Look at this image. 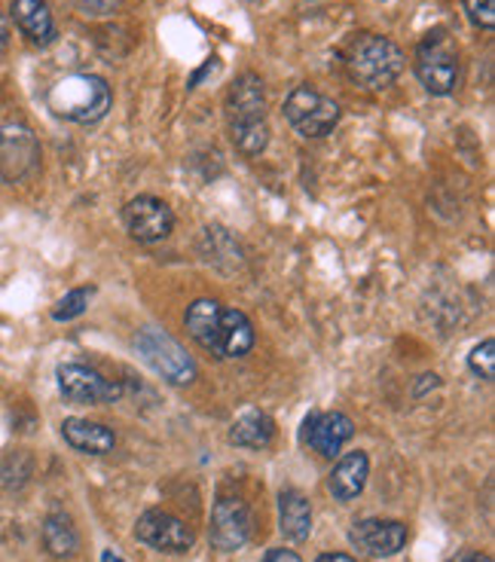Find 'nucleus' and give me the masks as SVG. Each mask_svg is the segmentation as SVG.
I'll list each match as a JSON object with an SVG mask.
<instances>
[{
  "mask_svg": "<svg viewBox=\"0 0 495 562\" xmlns=\"http://www.w3.org/2000/svg\"><path fill=\"white\" fill-rule=\"evenodd\" d=\"M190 337L214 358H241L255 346V327L239 310H224L217 300H196L184 315Z\"/></svg>",
  "mask_w": 495,
  "mask_h": 562,
  "instance_id": "1",
  "label": "nucleus"
},
{
  "mask_svg": "<svg viewBox=\"0 0 495 562\" xmlns=\"http://www.w3.org/2000/svg\"><path fill=\"white\" fill-rule=\"evenodd\" d=\"M342 65L346 74L352 77L368 92H382L395 83L404 70V53L395 41L382 34H355L342 49Z\"/></svg>",
  "mask_w": 495,
  "mask_h": 562,
  "instance_id": "2",
  "label": "nucleus"
},
{
  "mask_svg": "<svg viewBox=\"0 0 495 562\" xmlns=\"http://www.w3.org/2000/svg\"><path fill=\"white\" fill-rule=\"evenodd\" d=\"M111 86L99 74H71V77H61L49 95H46V104L49 111L68 120V123H77V126H92L108 116L111 111Z\"/></svg>",
  "mask_w": 495,
  "mask_h": 562,
  "instance_id": "3",
  "label": "nucleus"
},
{
  "mask_svg": "<svg viewBox=\"0 0 495 562\" xmlns=\"http://www.w3.org/2000/svg\"><path fill=\"white\" fill-rule=\"evenodd\" d=\"M416 77L431 95H450L459 83V56L453 43L443 31L425 34V41L416 46Z\"/></svg>",
  "mask_w": 495,
  "mask_h": 562,
  "instance_id": "4",
  "label": "nucleus"
},
{
  "mask_svg": "<svg viewBox=\"0 0 495 562\" xmlns=\"http://www.w3.org/2000/svg\"><path fill=\"white\" fill-rule=\"evenodd\" d=\"M135 349L147 364L154 367L156 373L171 385H190L196 380V364L187 355L184 346L178 339H171L166 330L159 327H144L135 337Z\"/></svg>",
  "mask_w": 495,
  "mask_h": 562,
  "instance_id": "5",
  "label": "nucleus"
},
{
  "mask_svg": "<svg viewBox=\"0 0 495 562\" xmlns=\"http://www.w3.org/2000/svg\"><path fill=\"white\" fill-rule=\"evenodd\" d=\"M284 120L297 128L303 138H325L340 123V104L312 86H297L284 99Z\"/></svg>",
  "mask_w": 495,
  "mask_h": 562,
  "instance_id": "6",
  "label": "nucleus"
},
{
  "mask_svg": "<svg viewBox=\"0 0 495 562\" xmlns=\"http://www.w3.org/2000/svg\"><path fill=\"white\" fill-rule=\"evenodd\" d=\"M58 392L65 401L80 404V407H95V404H111L123 394L120 382L104 380L92 367L61 364L58 367Z\"/></svg>",
  "mask_w": 495,
  "mask_h": 562,
  "instance_id": "7",
  "label": "nucleus"
},
{
  "mask_svg": "<svg viewBox=\"0 0 495 562\" xmlns=\"http://www.w3.org/2000/svg\"><path fill=\"white\" fill-rule=\"evenodd\" d=\"M251 538V510L239 495H221L212 507V544L224 553L245 548Z\"/></svg>",
  "mask_w": 495,
  "mask_h": 562,
  "instance_id": "8",
  "label": "nucleus"
},
{
  "mask_svg": "<svg viewBox=\"0 0 495 562\" xmlns=\"http://www.w3.org/2000/svg\"><path fill=\"white\" fill-rule=\"evenodd\" d=\"M123 224H126L132 239L150 245V241L169 239L171 229H175V214L162 199L138 196L123 209Z\"/></svg>",
  "mask_w": 495,
  "mask_h": 562,
  "instance_id": "9",
  "label": "nucleus"
},
{
  "mask_svg": "<svg viewBox=\"0 0 495 562\" xmlns=\"http://www.w3.org/2000/svg\"><path fill=\"white\" fill-rule=\"evenodd\" d=\"M41 162L37 138L25 126H0V178L3 181H22Z\"/></svg>",
  "mask_w": 495,
  "mask_h": 562,
  "instance_id": "10",
  "label": "nucleus"
},
{
  "mask_svg": "<svg viewBox=\"0 0 495 562\" xmlns=\"http://www.w3.org/2000/svg\"><path fill=\"white\" fill-rule=\"evenodd\" d=\"M135 538L162 553H187L193 548V529L169 510H147L135 526Z\"/></svg>",
  "mask_w": 495,
  "mask_h": 562,
  "instance_id": "11",
  "label": "nucleus"
},
{
  "mask_svg": "<svg viewBox=\"0 0 495 562\" xmlns=\"http://www.w3.org/2000/svg\"><path fill=\"white\" fill-rule=\"evenodd\" d=\"M352 435L355 425L346 413H312L310 419L303 422V440L327 459H334L352 440Z\"/></svg>",
  "mask_w": 495,
  "mask_h": 562,
  "instance_id": "12",
  "label": "nucleus"
},
{
  "mask_svg": "<svg viewBox=\"0 0 495 562\" xmlns=\"http://www.w3.org/2000/svg\"><path fill=\"white\" fill-rule=\"evenodd\" d=\"M352 544L358 550H364L370 557H395L397 550H404L407 544V526L401 520H370L355 522L352 532Z\"/></svg>",
  "mask_w": 495,
  "mask_h": 562,
  "instance_id": "13",
  "label": "nucleus"
},
{
  "mask_svg": "<svg viewBox=\"0 0 495 562\" xmlns=\"http://www.w3.org/2000/svg\"><path fill=\"white\" fill-rule=\"evenodd\" d=\"M227 113L229 126L267 120V92H263V80L257 74H241L239 80L229 86Z\"/></svg>",
  "mask_w": 495,
  "mask_h": 562,
  "instance_id": "14",
  "label": "nucleus"
},
{
  "mask_svg": "<svg viewBox=\"0 0 495 562\" xmlns=\"http://www.w3.org/2000/svg\"><path fill=\"white\" fill-rule=\"evenodd\" d=\"M368 474H370V459L368 452L355 450L346 452L337 468H334V474L327 480V486H330V495L337 498V502H352L358 498L364 486H368Z\"/></svg>",
  "mask_w": 495,
  "mask_h": 562,
  "instance_id": "15",
  "label": "nucleus"
},
{
  "mask_svg": "<svg viewBox=\"0 0 495 562\" xmlns=\"http://www.w3.org/2000/svg\"><path fill=\"white\" fill-rule=\"evenodd\" d=\"M61 437L68 440V447L86 452V456H108L116 447L114 431L89 419H65L61 422Z\"/></svg>",
  "mask_w": 495,
  "mask_h": 562,
  "instance_id": "16",
  "label": "nucleus"
},
{
  "mask_svg": "<svg viewBox=\"0 0 495 562\" xmlns=\"http://www.w3.org/2000/svg\"><path fill=\"white\" fill-rule=\"evenodd\" d=\"M10 13H13V22L19 25V31L31 43L46 46V43L56 41V22H53V13H49V7L43 0H13Z\"/></svg>",
  "mask_w": 495,
  "mask_h": 562,
  "instance_id": "17",
  "label": "nucleus"
},
{
  "mask_svg": "<svg viewBox=\"0 0 495 562\" xmlns=\"http://www.w3.org/2000/svg\"><path fill=\"white\" fill-rule=\"evenodd\" d=\"M279 529L288 541H306L312 532L310 498L297 490H284L279 495Z\"/></svg>",
  "mask_w": 495,
  "mask_h": 562,
  "instance_id": "18",
  "label": "nucleus"
},
{
  "mask_svg": "<svg viewBox=\"0 0 495 562\" xmlns=\"http://www.w3.org/2000/svg\"><path fill=\"white\" fill-rule=\"evenodd\" d=\"M272 437H275V422L269 419L267 413H260V409H248L229 428V440L236 447H245V450H267L269 443H272Z\"/></svg>",
  "mask_w": 495,
  "mask_h": 562,
  "instance_id": "19",
  "label": "nucleus"
},
{
  "mask_svg": "<svg viewBox=\"0 0 495 562\" xmlns=\"http://www.w3.org/2000/svg\"><path fill=\"white\" fill-rule=\"evenodd\" d=\"M43 544L46 550L58 557V560H65V557H74L77 553V544H80V538H77V529H74L71 517H65V514H53L49 520L43 522Z\"/></svg>",
  "mask_w": 495,
  "mask_h": 562,
  "instance_id": "20",
  "label": "nucleus"
},
{
  "mask_svg": "<svg viewBox=\"0 0 495 562\" xmlns=\"http://www.w3.org/2000/svg\"><path fill=\"white\" fill-rule=\"evenodd\" d=\"M229 132H233V144H236V150H239L241 156H260L267 150V120H257V123H236V126H229Z\"/></svg>",
  "mask_w": 495,
  "mask_h": 562,
  "instance_id": "21",
  "label": "nucleus"
},
{
  "mask_svg": "<svg viewBox=\"0 0 495 562\" xmlns=\"http://www.w3.org/2000/svg\"><path fill=\"white\" fill-rule=\"evenodd\" d=\"M468 367L481 376V380L493 382L495 380V342L493 339H483L477 349L468 355Z\"/></svg>",
  "mask_w": 495,
  "mask_h": 562,
  "instance_id": "22",
  "label": "nucleus"
},
{
  "mask_svg": "<svg viewBox=\"0 0 495 562\" xmlns=\"http://www.w3.org/2000/svg\"><path fill=\"white\" fill-rule=\"evenodd\" d=\"M89 294H92V291H86V288H77L71 294H65L56 303L53 318H56V322H71L77 315H83L86 306H89Z\"/></svg>",
  "mask_w": 495,
  "mask_h": 562,
  "instance_id": "23",
  "label": "nucleus"
},
{
  "mask_svg": "<svg viewBox=\"0 0 495 562\" xmlns=\"http://www.w3.org/2000/svg\"><path fill=\"white\" fill-rule=\"evenodd\" d=\"M462 7L477 29H495V0H462Z\"/></svg>",
  "mask_w": 495,
  "mask_h": 562,
  "instance_id": "24",
  "label": "nucleus"
},
{
  "mask_svg": "<svg viewBox=\"0 0 495 562\" xmlns=\"http://www.w3.org/2000/svg\"><path fill=\"white\" fill-rule=\"evenodd\" d=\"M123 7V0H77V10L89 19H101V15H114Z\"/></svg>",
  "mask_w": 495,
  "mask_h": 562,
  "instance_id": "25",
  "label": "nucleus"
},
{
  "mask_svg": "<svg viewBox=\"0 0 495 562\" xmlns=\"http://www.w3.org/2000/svg\"><path fill=\"white\" fill-rule=\"evenodd\" d=\"M267 562H303V560H300L294 550L275 548V550H269V553H267Z\"/></svg>",
  "mask_w": 495,
  "mask_h": 562,
  "instance_id": "26",
  "label": "nucleus"
},
{
  "mask_svg": "<svg viewBox=\"0 0 495 562\" xmlns=\"http://www.w3.org/2000/svg\"><path fill=\"white\" fill-rule=\"evenodd\" d=\"M450 562H493V560H490L486 553H481V550H462V553H455Z\"/></svg>",
  "mask_w": 495,
  "mask_h": 562,
  "instance_id": "27",
  "label": "nucleus"
},
{
  "mask_svg": "<svg viewBox=\"0 0 495 562\" xmlns=\"http://www.w3.org/2000/svg\"><path fill=\"white\" fill-rule=\"evenodd\" d=\"M7 46H10V22L0 13V53H7Z\"/></svg>",
  "mask_w": 495,
  "mask_h": 562,
  "instance_id": "28",
  "label": "nucleus"
},
{
  "mask_svg": "<svg viewBox=\"0 0 495 562\" xmlns=\"http://www.w3.org/2000/svg\"><path fill=\"white\" fill-rule=\"evenodd\" d=\"M428 385H431V389H438V385H440V380H438V376H435V373H425L423 385H416V397H419V394H423L425 389H428Z\"/></svg>",
  "mask_w": 495,
  "mask_h": 562,
  "instance_id": "29",
  "label": "nucleus"
},
{
  "mask_svg": "<svg viewBox=\"0 0 495 562\" xmlns=\"http://www.w3.org/2000/svg\"><path fill=\"white\" fill-rule=\"evenodd\" d=\"M315 562H355L352 557H346V553H325V557H318Z\"/></svg>",
  "mask_w": 495,
  "mask_h": 562,
  "instance_id": "30",
  "label": "nucleus"
},
{
  "mask_svg": "<svg viewBox=\"0 0 495 562\" xmlns=\"http://www.w3.org/2000/svg\"><path fill=\"white\" fill-rule=\"evenodd\" d=\"M101 562H123V560L116 557L114 550H104V553H101Z\"/></svg>",
  "mask_w": 495,
  "mask_h": 562,
  "instance_id": "31",
  "label": "nucleus"
}]
</instances>
